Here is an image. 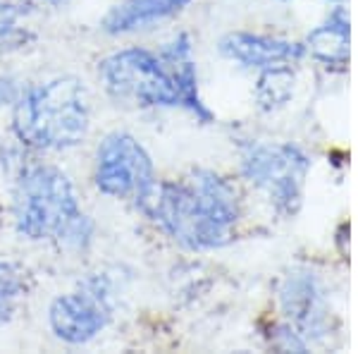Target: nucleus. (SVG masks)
Returning a JSON list of instances; mask_svg holds the SVG:
<instances>
[{"label":"nucleus","instance_id":"obj_1","mask_svg":"<svg viewBox=\"0 0 358 354\" xmlns=\"http://www.w3.org/2000/svg\"><path fill=\"white\" fill-rule=\"evenodd\" d=\"M136 208L192 252L229 245L241 218L234 184L213 170H194L182 179L155 182Z\"/></svg>","mask_w":358,"mask_h":354},{"label":"nucleus","instance_id":"obj_2","mask_svg":"<svg viewBox=\"0 0 358 354\" xmlns=\"http://www.w3.org/2000/svg\"><path fill=\"white\" fill-rule=\"evenodd\" d=\"M15 230L31 242H57L86 249L94 240V220L82 211L77 189L60 168L29 163L13 191Z\"/></svg>","mask_w":358,"mask_h":354},{"label":"nucleus","instance_id":"obj_3","mask_svg":"<svg viewBox=\"0 0 358 354\" xmlns=\"http://www.w3.org/2000/svg\"><path fill=\"white\" fill-rule=\"evenodd\" d=\"M91 127V98L77 77H53L22 89L13 106V132L36 151H67Z\"/></svg>","mask_w":358,"mask_h":354},{"label":"nucleus","instance_id":"obj_4","mask_svg":"<svg viewBox=\"0 0 358 354\" xmlns=\"http://www.w3.org/2000/svg\"><path fill=\"white\" fill-rule=\"evenodd\" d=\"M106 91L117 103L134 108H182L175 69L148 48H124L108 55L98 67Z\"/></svg>","mask_w":358,"mask_h":354},{"label":"nucleus","instance_id":"obj_5","mask_svg":"<svg viewBox=\"0 0 358 354\" xmlns=\"http://www.w3.org/2000/svg\"><path fill=\"white\" fill-rule=\"evenodd\" d=\"M308 170V156L294 144L251 142L241 149V175L261 189L282 216L299 211Z\"/></svg>","mask_w":358,"mask_h":354},{"label":"nucleus","instance_id":"obj_6","mask_svg":"<svg viewBox=\"0 0 358 354\" xmlns=\"http://www.w3.org/2000/svg\"><path fill=\"white\" fill-rule=\"evenodd\" d=\"M94 182L101 194L129 199L138 206L155 187V168L148 151L129 132H113L98 144Z\"/></svg>","mask_w":358,"mask_h":354},{"label":"nucleus","instance_id":"obj_7","mask_svg":"<svg viewBox=\"0 0 358 354\" xmlns=\"http://www.w3.org/2000/svg\"><path fill=\"white\" fill-rule=\"evenodd\" d=\"M113 311L110 280L106 275H89L74 290L53 299L48 321L57 340L67 345H86L108 328Z\"/></svg>","mask_w":358,"mask_h":354},{"label":"nucleus","instance_id":"obj_8","mask_svg":"<svg viewBox=\"0 0 358 354\" xmlns=\"http://www.w3.org/2000/svg\"><path fill=\"white\" fill-rule=\"evenodd\" d=\"M280 304L287 316L285 326H289L303 340L306 347H310V342L325 335L327 306L320 282L313 278V273H289L280 287Z\"/></svg>","mask_w":358,"mask_h":354},{"label":"nucleus","instance_id":"obj_9","mask_svg":"<svg viewBox=\"0 0 358 354\" xmlns=\"http://www.w3.org/2000/svg\"><path fill=\"white\" fill-rule=\"evenodd\" d=\"M220 53L246 69L265 72V69L296 65L306 55V46L287 41V39L265 36V34L232 32L222 36Z\"/></svg>","mask_w":358,"mask_h":354},{"label":"nucleus","instance_id":"obj_10","mask_svg":"<svg viewBox=\"0 0 358 354\" xmlns=\"http://www.w3.org/2000/svg\"><path fill=\"white\" fill-rule=\"evenodd\" d=\"M192 5V0H122L103 17V32L110 36L134 34L172 20Z\"/></svg>","mask_w":358,"mask_h":354},{"label":"nucleus","instance_id":"obj_11","mask_svg":"<svg viewBox=\"0 0 358 354\" xmlns=\"http://www.w3.org/2000/svg\"><path fill=\"white\" fill-rule=\"evenodd\" d=\"M160 55L175 69L179 91H182V108L189 110L199 123H213L210 108L203 103L199 91V72H196V62L192 57V39H189V34H179L170 43H165L160 48Z\"/></svg>","mask_w":358,"mask_h":354},{"label":"nucleus","instance_id":"obj_12","mask_svg":"<svg viewBox=\"0 0 358 354\" xmlns=\"http://www.w3.org/2000/svg\"><path fill=\"white\" fill-rule=\"evenodd\" d=\"M306 53L327 67H346L349 62V15L342 3L327 15L320 27H315L306 39Z\"/></svg>","mask_w":358,"mask_h":354},{"label":"nucleus","instance_id":"obj_13","mask_svg":"<svg viewBox=\"0 0 358 354\" xmlns=\"http://www.w3.org/2000/svg\"><path fill=\"white\" fill-rule=\"evenodd\" d=\"M34 32L20 5L0 0V55L15 53L31 43Z\"/></svg>","mask_w":358,"mask_h":354},{"label":"nucleus","instance_id":"obj_14","mask_svg":"<svg viewBox=\"0 0 358 354\" xmlns=\"http://www.w3.org/2000/svg\"><path fill=\"white\" fill-rule=\"evenodd\" d=\"M22 297H24L22 271L10 261H0V326L15 316Z\"/></svg>","mask_w":358,"mask_h":354},{"label":"nucleus","instance_id":"obj_15","mask_svg":"<svg viewBox=\"0 0 358 354\" xmlns=\"http://www.w3.org/2000/svg\"><path fill=\"white\" fill-rule=\"evenodd\" d=\"M292 67L265 69V72H261V82H258V101L265 108L282 106L292 96Z\"/></svg>","mask_w":358,"mask_h":354},{"label":"nucleus","instance_id":"obj_16","mask_svg":"<svg viewBox=\"0 0 358 354\" xmlns=\"http://www.w3.org/2000/svg\"><path fill=\"white\" fill-rule=\"evenodd\" d=\"M22 89L17 86V82L13 77H5V89H3V77H0V106H15V101L20 98Z\"/></svg>","mask_w":358,"mask_h":354},{"label":"nucleus","instance_id":"obj_17","mask_svg":"<svg viewBox=\"0 0 358 354\" xmlns=\"http://www.w3.org/2000/svg\"><path fill=\"white\" fill-rule=\"evenodd\" d=\"M29 3H45V5H57V3H65V0H29Z\"/></svg>","mask_w":358,"mask_h":354},{"label":"nucleus","instance_id":"obj_18","mask_svg":"<svg viewBox=\"0 0 358 354\" xmlns=\"http://www.w3.org/2000/svg\"><path fill=\"white\" fill-rule=\"evenodd\" d=\"M332 3H344V0H332Z\"/></svg>","mask_w":358,"mask_h":354}]
</instances>
